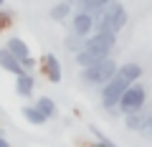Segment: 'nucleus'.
Listing matches in <instances>:
<instances>
[{
    "instance_id": "a211bd4d",
    "label": "nucleus",
    "mask_w": 152,
    "mask_h": 147,
    "mask_svg": "<svg viewBox=\"0 0 152 147\" xmlns=\"http://www.w3.org/2000/svg\"><path fill=\"white\" fill-rule=\"evenodd\" d=\"M13 20V13H8V10H3L0 8V28H8V23Z\"/></svg>"
},
{
    "instance_id": "4be33fe9",
    "label": "nucleus",
    "mask_w": 152,
    "mask_h": 147,
    "mask_svg": "<svg viewBox=\"0 0 152 147\" xmlns=\"http://www.w3.org/2000/svg\"><path fill=\"white\" fill-rule=\"evenodd\" d=\"M69 3H71V5H76V8H81L84 3H86V0H69Z\"/></svg>"
},
{
    "instance_id": "f3484780",
    "label": "nucleus",
    "mask_w": 152,
    "mask_h": 147,
    "mask_svg": "<svg viewBox=\"0 0 152 147\" xmlns=\"http://www.w3.org/2000/svg\"><path fill=\"white\" fill-rule=\"evenodd\" d=\"M109 3H114V0H86V3H84L81 5V10H86V13H96V10H102L104 5H109Z\"/></svg>"
},
{
    "instance_id": "9d476101",
    "label": "nucleus",
    "mask_w": 152,
    "mask_h": 147,
    "mask_svg": "<svg viewBox=\"0 0 152 147\" xmlns=\"http://www.w3.org/2000/svg\"><path fill=\"white\" fill-rule=\"evenodd\" d=\"M117 76H122L127 84H134V81H140V76H142V66L137 64V61H127V64L117 66Z\"/></svg>"
},
{
    "instance_id": "ddd939ff",
    "label": "nucleus",
    "mask_w": 152,
    "mask_h": 147,
    "mask_svg": "<svg viewBox=\"0 0 152 147\" xmlns=\"http://www.w3.org/2000/svg\"><path fill=\"white\" fill-rule=\"evenodd\" d=\"M64 43H66V51H69V53H76V51H81L84 46H86V38L71 31L69 36H66V41H64Z\"/></svg>"
},
{
    "instance_id": "dca6fc26",
    "label": "nucleus",
    "mask_w": 152,
    "mask_h": 147,
    "mask_svg": "<svg viewBox=\"0 0 152 147\" xmlns=\"http://www.w3.org/2000/svg\"><path fill=\"white\" fill-rule=\"evenodd\" d=\"M36 107L41 109V112H43L48 119H51V117H56V102H53L51 97H41V99L36 102Z\"/></svg>"
},
{
    "instance_id": "f03ea898",
    "label": "nucleus",
    "mask_w": 152,
    "mask_h": 147,
    "mask_svg": "<svg viewBox=\"0 0 152 147\" xmlns=\"http://www.w3.org/2000/svg\"><path fill=\"white\" fill-rule=\"evenodd\" d=\"M127 86H129V84H127L122 76H117V74H114L107 84H102V104H104L107 109L119 107V99H122V94L127 91Z\"/></svg>"
},
{
    "instance_id": "412c9836",
    "label": "nucleus",
    "mask_w": 152,
    "mask_h": 147,
    "mask_svg": "<svg viewBox=\"0 0 152 147\" xmlns=\"http://www.w3.org/2000/svg\"><path fill=\"white\" fill-rule=\"evenodd\" d=\"M20 64H23V69H26V71H31L33 66H36V61H33V56H26V59H20Z\"/></svg>"
},
{
    "instance_id": "20e7f679",
    "label": "nucleus",
    "mask_w": 152,
    "mask_h": 147,
    "mask_svg": "<svg viewBox=\"0 0 152 147\" xmlns=\"http://www.w3.org/2000/svg\"><path fill=\"white\" fill-rule=\"evenodd\" d=\"M86 46L102 51V53H112V48L117 46V33L114 31H94L91 36H86Z\"/></svg>"
},
{
    "instance_id": "6e6552de",
    "label": "nucleus",
    "mask_w": 152,
    "mask_h": 147,
    "mask_svg": "<svg viewBox=\"0 0 152 147\" xmlns=\"http://www.w3.org/2000/svg\"><path fill=\"white\" fill-rule=\"evenodd\" d=\"M152 112H147L145 107H140V109H134V112H129V114H124V124H127V129H132V132H140L142 127H145V122H147V117H150Z\"/></svg>"
},
{
    "instance_id": "0eeeda50",
    "label": "nucleus",
    "mask_w": 152,
    "mask_h": 147,
    "mask_svg": "<svg viewBox=\"0 0 152 147\" xmlns=\"http://www.w3.org/2000/svg\"><path fill=\"white\" fill-rule=\"evenodd\" d=\"M0 66H3L5 71H10V74H15V76L26 71V69H23V64H20V59H18L8 46H5V48H0Z\"/></svg>"
},
{
    "instance_id": "5701e85b",
    "label": "nucleus",
    "mask_w": 152,
    "mask_h": 147,
    "mask_svg": "<svg viewBox=\"0 0 152 147\" xmlns=\"http://www.w3.org/2000/svg\"><path fill=\"white\" fill-rule=\"evenodd\" d=\"M0 147H8V140H5V137H0Z\"/></svg>"
},
{
    "instance_id": "423d86ee",
    "label": "nucleus",
    "mask_w": 152,
    "mask_h": 147,
    "mask_svg": "<svg viewBox=\"0 0 152 147\" xmlns=\"http://www.w3.org/2000/svg\"><path fill=\"white\" fill-rule=\"evenodd\" d=\"M76 66H81V69H86V66H94L96 61H102V59H107L109 53H102V51H96V48H89V46H84L81 51H76Z\"/></svg>"
},
{
    "instance_id": "4468645a",
    "label": "nucleus",
    "mask_w": 152,
    "mask_h": 147,
    "mask_svg": "<svg viewBox=\"0 0 152 147\" xmlns=\"http://www.w3.org/2000/svg\"><path fill=\"white\" fill-rule=\"evenodd\" d=\"M71 3L69 0H61V3H56L53 8H51V18H53V20H66V18L71 15Z\"/></svg>"
},
{
    "instance_id": "aec40b11",
    "label": "nucleus",
    "mask_w": 152,
    "mask_h": 147,
    "mask_svg": "<svg viewBox=\"0 0 152 147\" xmlns=\"http://www.w3.org/2000/svg\"><path fill=\"white\" fill-rule=\"evenodd\" d=\"M91 135H94V137H96V140H99V142H104V145H114V142H112V140H109V137H104V135H102V132H99V129H96V127H91Z\"/></svg>"
},
{
    "instance_id": "f257e3e1",
    "label": "nucleus",
    "mask_w": 152,
    "mask_h": 147,
    "mask_svg": "<svg viewBox=\"0 0 152 147\" xmlns=\"http://www.w3.org/2000/svg\"><path fill=\"white\" fill-rule=\"evenodd\" d=\"M117 74V61L114 59H102L96 61L94 66H86V69H81V79L84 84H89V86H102V84H107L109 79Z\"/></svg>"
},
{
    "instance_id": "7ed1b4c3",
    "label": "nucleus",
    "mask_w": 152,
    "mask_h": 147,
    "mask_svg": "<svg viewBox=\"0 0 152 147\" xmlns=\"http://www.w3.org/2000/svg\"><path fill=\"white\" fill-rule=\"evenodd\" d=\"M145 102H147V89L142 86L140 81H134V84H129V86H127L124 94H122L119 109H122V114H129V112H134V109L145 107Z\"/></svg>"
},
{
    "instance_id": "39448f33",
    "label": "nucleus",
    "mask_w": 152,
    "mask_h": 147,
    "mask_svg": "<svg viewBox=\"0 0 152 147\" xmlns=\"http://www.w3.org/2000/svg\"><path fill=\"white\" fill-rule=\"evenodd\" d=\"M71 31L79 33V36H84V38H86V36H91V33H94V15L79 8V13L71 18Z\"/></svg>"
},
{
    "instance_id": "6ab92c4d",
    "label": "nucleus",
    "mask_w": 152,
    "mask_h": 147,
    "mask_svg": "<svg viewBox=\"0 0 152 147\" xmlns=\"http://www.w3.org/2000/svg\"><path fill=\"white\" fill-rule=\"evenodd\" d=\"M140 132H142V135H145V137H147V140H152V114H150V117H147V122H145V127H142V129H140Z\"/></svg>"
},
{
    "instance_id": "f8f14e48",
    "label": "nucleus",
    "mask_w": 152,
    "mask_h": 147,
    "mask_svg": "<svg viewBox=\"0 0 152 147\" xmlns=\"http://www.w3.org/2000/svg\"><path fill=\"white\" fill-rule=\"evenodd\" d=\"M23 117H26V122H31L33 127H36V124H46V122H48V117H46L36 104H33V107H23Z\"/></svg>"
},
{
    "instance_id": "1a4fd4ad",
    "label": "nucleus",
    "mask_w": 152,
    "mask_h": 147,
    "mask_svg": "<svg viewBox=\"0 0 152 147\" xmlns=\"http://www.w3.org/2000/svg\"><path fill=\"white\" fill-rule=\"evenodd\" d=\"M41 64H43V71H46V76H48V81L58 84L61 81V64H58V59H56L53 53H46L43 59H41Z\"/></svg>"
},
{
    "instance_id": "2eb2a0df",
    "label": "nucleus",
    "mask_w": 152,
    "mask_h": 147,
    "mask_svg": "<svg viewBox=\"0 0 152 147\" xmlns=\"http://www.w3.org/2000/svg\"><path fill=\"white\" fill-rule=\"evenodd\" d=\"M8 48L13 51V53L18 56V59H26V56H31V51H28V43L23 38H18V36H13L10 41H8Z\"/></svg>"
},
{
    "instance_id": "b1692460",
    "label": "nucleus",
    "mask_w": 152,
    "mask_h": 147,
    "mask_svg": "<svg viewBox=\"0 0 152 147\" xmlns=\"http://www.w3.org/2000/svg\"><path fill=\"white\" fill-rule=\"evenodd\" d=\"M3 5H5V0H0V8H3Z\"/></svg>"
},
{
    "instance_id": "9b49d317",
    "label": "nucleus",
    "mask_w": 152,
    "mask_h": 147,
    "mask_svg": "<svg viewBox=\"0 0 152 147\" xmlns=\"http://www.w3.org/2000/svg\"><path fill=\"white\" fill-rule=\"evenodd\" d=\"M33 86H36V79H33L28 71H23V74L15 76V94H18V97H31Z\"/></svg>"
}]
</instances>
